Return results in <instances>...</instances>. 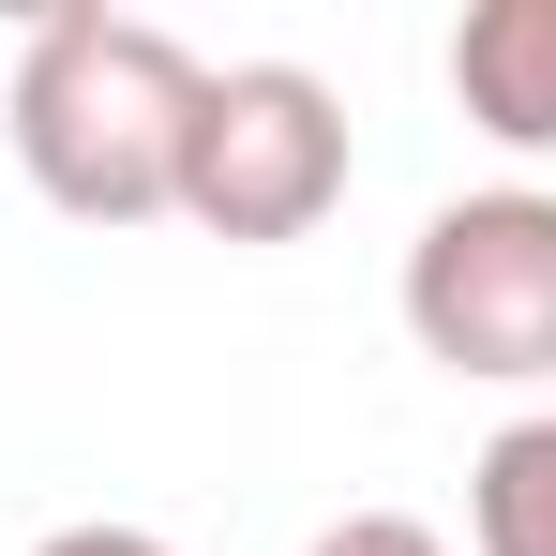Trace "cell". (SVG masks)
<instances>
[{"label": "cell", "mask_w": 556, "mask_h": 556, "mask_svg": "<svg viewBox=\"0 0 556 556\" xmlns=\"http://www.w3.org/2000/svg\"><path fill=\"white\" fill-rule=\"evenodd\" d=\"M30 556H181V542H151V527H46Z\"/></svg>", "instance_id": "52a82bcc"}, {"label": "cell", "mask_w": 556, "mask_h": 556, "mask_svg": "<svg viewBox=\"0 0 556 556\" xmlns=\"http://www.w3.org/2000/svg\"><path fill=\"white\" fill-rule=\"evenodd\" d=\"M452 105L496 136V151H556V0H466L452 30Z\"/></svg>", "instance_id": "277c9868"}, {"label": "cell", "mask_w": 556, "mask_h": 556, "mask_svg": "<svg viewBox=\"0 0 556 556\" xmlns=\"http://www.w3.org/2000/svg\"><path fill=\"white\" fill-rule=\"evenodd\" d=\"M301 556H452V542H437L421 511H331V527H316Z\"/></svg>", "instance_id": "8992f818"}, {"label": "cell", "mask_w": 556, "mask_h": 556, "mask_svg": "<svg viewBox=\"0 0 556 556\" xmlns=\"http://www.w3.org/2000/svg\"><path fill=\"white\" fill-rule=\"evenodd\" d=\"M466 542L481 556H556V406H527L511 437H481V466H466Z\"/></svg>", "instance_id": "5b68a950"}, {"label": "cell", "mask_w": 556, "mask_h": 556, "mask_svg": "<svg viewBox=\"0 0 556 556\" xmlns=\"http://www.w3.org/2000/svg\"><path fill=\"white\" fill-rule=\"evenodd\" d=\"M195 91H211V61L181 30L61 0L15 46L0 136H15V166H30V195L61 226H166L181 211V151H195Z\"/></svg>", "instance_id": "6da1fadb"}, {"label": "cell", "mask_w": 556, "mask_h": 556, "mask_svg": "<svg viewBox=\"0 0 556 556\" xmlns=\"http://www.w3.org/2000/svg\"><path fill=\"white\" fill-rule=\"evenodd\" d=\"M406 346L481 391H556V195L542 181H481L452 211H421L406 241Z\"/></svg>", "instance_id": "7a4b0ae2"}, {"label": "cell", "mask_w": 556, "mask_h": 556, "mask_svg": "<svg viewBox=\"0 0 556 556\" xmlns=\"http://www.w3.org/2000/svg\"><path fill=\"white\" fill-rule=\"evenodd\" d=\"M346 105L331 76H301V61H211V91H195V151H181V226L195 241H241V256H271V241H316L331 211H346Z\"/></svg>", "instance_id": "3957f363"}]
</instances>
